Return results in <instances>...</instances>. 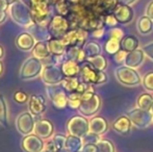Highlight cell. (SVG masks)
<instances>
[{
  "label": "cell",
  "mask_w": 153,
  "mask_h": 152,
  "mask_svg": "<svg viewBox=\"0 0 153 152\" xmlns=\"http://www.w3.org/2000/svg\"><path fill=\"white\" fill-rule=\"evenodd\" d=\"M8 15L18 26L24 29H29L36 24L31 8L22 0L10 3L8 8Z\"/></svg>",
  "instance_id": "1"
},
{
  "label": "cell",
  "mask_w": 153,
  "mask_h": 152,
  "mask_svg": "<svg viewBox=\"0 0 153 152\" xmlns=\"http://www.w3.org/2000/svg\"><path fill=\"white\" fill-rule=\"evenodd\" d=\"M81 104L78 112L85 118H92L96 116L102 106V101L98 94L95 93V87L92 85L87 92L81 94Z\"/></svg>",
  "instance_id": "2"
},
{
  "label": "cell",
  "mask_w": 153,
  "mask_h": 152,
  "mask_svg": "<svg viewBox=\"0 0 153 152\" xmlns=\"http://www.w3.org/2000/svg\"><path fill=\"white\" fill-rule=\"evenodd\" d=\"M45 65L43 61L34 56H29L23 62L19 71V76L22 80H31L42 75Z\"/></svg>",
  "instance_id": "3"
},
{
  "label": "cell",
  "mask_w": 153,
  "mask_h": 152,
  "mask_svg": "<svg viewBox=\"0 0 153 152\" xmlns=\"http://www.w3.org/2000/svg\"><path fill=\"white\" fill-rule=\"evenodd\" d=\"M116 79L125 87H137L142 85L143 77L137 69H132L125 65L119 66L115 70Z\"/></svg>",
  "instance_id": "4"
},
{
  "label": "cell",
  "mask_w": 153,
  "mask_h": 152,
  "mask_svg": "<svg viewBox=\"0 0 153 152\" xmlns=\"http://www.w3.org/2000/svg\"><path fill=\"white\" fill-rule=\"evenodd\" d=\"M67 131L72 136L85 138L90 133V120L82 115L73 116L67 122Z\"/></svg>",
  "instance_id": "5"
},
{
  "label": "cell",
  "mask_w": 153,
  "mask_h": 152,
  "mask_svg": "<svg viewBox=\"0 0 153 152\" xmlns=\"http://www.w3.org/2000/svg\"><path fill=\"white\" fill-rule=\"evenodd\" d=\"M80 76L81 80L93 85H104L108 80L106 73L104 71H99V70L95 69L91 64L88 63V62H85L81 66Z\"/></svg>",
  "instance_id": "6"
},
{
  "label": "cell",
  "mask_w": 153,
  "mask_h": 152,
  "mask_svg": "<svg viewBox=\"0 0 153 152\" xmlns=\"http://www.w3.org/2000/svg\"><path fill=\"white\" fill-rule=\"evenodd\" d=\"M65 77L66 76L62 73V66L59 65V64H52V63H49L48 65H45L43 73L41 75L43 82L46 85H62Z\"/></svg>",
  "instance_id": "7"
},
{
  "label": "cell",
  "mask_w": 153,
  "mask_h": 152,
  "mask_svg": "<svg viewBox=\"0 0 153 152\" xmlns=\"http://www.w3.org/2000/svg\"><path fill=\"white\" fill-rule=\"evenodd\" d=\"M128 118L130 119L131 123L133 126L140 129H144V128L149 127L153 123V114L150 110H141L139 108H133L127 112Z\"/></svg>",
  "instance_id": "8"
},
{
  "label": "cell",
  "mask_w": 153,
  "mask_h": 152,
  "mask_svg": "<svg viewBox=\"0 0 153 152\" xmlns=\"http://www.w3.org/2000/svg\"><path fill=\"white\" fill-rule=\"evenodd\" d=\"M46 91L51 103L56 110H65L68 106V92L62 85H46Z\"/></svg>",
  "instance_id": "9"
},
{
  "label": "cell",
  "mask_w": 153,
  "mask_h": 152,
  "mask_svg": "<svg viewBox=\"0 0 153 152\" xmlns=\"http://www.w3.org/2000/svg\"><path fill=\"white\" fill-rule=\"evenodd\" d=\"M71 29L70 21L67 17L54 15L48 25V30L52 38L62 39Z\"/></svg>",
  "instance_id": "10"
},
{
  "label": "cell",
  "mask_w": 153,
  "mask_h": 152,
  "mask_svg": "<svg viewBox=\"0 0 153 152\" xmlns=\"http://www.w3.org/2000/svg\"><path fill=\"white\" fill-rule=\"evenodd\" d=\"M36 119L30 112H23L16 118V128L20 134L26 136L34 132L36 127Z\"/></svg>",
  "instance_id": "11"
},
{
  "label": "cell",
  "mask_w": 153,
  "mask_h": 152,
  "mask_svg": "<svg viewBox=\"0 0 153 152\" xmlns=\"http://www.w3.org/2000/svg\"><path fill=\"white\" fill-rule=\"evenodd\" d=\"M88 39V31L85 29L77 27V28H72L62 38V42L66 44L67 47L78 46L83 47L85 45Z\"/></svg>",
  "instance_id": "12"
},
{
  "label": "cell",
  "mask_w": 153,
  "mask_h": 152,
  "mask_svg": "<svg viewBox=\"0 0 153 152\" xmlns=\"http://www.w3.org/2000/svg\"><path fill=\"white\" fill-rule=\"evenodd\" d=\"M21 147L24 152H44L45 141L36 133H31L23 136Z\"/></svg>",
  "instance_id": "13"
},
{
  "label": "cell",
  "mask_w": 153,
  "mask_h": 152,
  "mask_svg": "<svg viewBox=\"0 0 153 152\" xmlns=\"http://www.w3.org/2000/svg\"><path fill=\"white\" fill-rule=\"evenodd\" d=\"M113 14L117 19L118 23L121 25L130 24L134 19V10L131 7V5L121 3V2L116 6Z\"/></svg>",
  "instance_id": "14"
},
{
  "label": "cell",
  "mask_w": 153,
  "mask_h": 152,
  "mask_svg": "<svg viewBox=\"0 0 153 152\" xmlns=\"http://www.w3.org/2000/svg\"><path fill=\"white\" fill-rule=\"evenodd\" d=\"M33 133L42 138L43 140H49L54 134V125L48 119H45V118L39 119L36 123Z\"/></svg>",
  "instance_id": "15"
},
{
  "label": "cell",
  "mask_w": 153,
  "mask_h": 152,
  "mask_svg": "<svg viewBox=\"0 0 153 152\" xmlns=\"http://www.w3.org/2000/svg\"><path fill=\"white\" fill-rule=\"evenodd\" d=\"M47 110V102L43 95L33 94L29 97L28 101V112L33 116L43 115Z\"/></svg>",
  "instance_id": "16"
},
{
  "label": "cell",
  "mask_w": 153,
  "mask_h": 152,
  "mask_svg": "<svg viewBox=\"0 0 153 152\" xmlns=\"http://www.w3.org/2000/svg\"><path fill=\"white\" fill-rule=\"evenodd\" d=\"M36 38L33 37L31 33L27 31H22L20 33L16 38V46L20 49L21 51H25V52H29L32 51L33 47L36 46Z\"/></svg>",
  "instance_id": "17"
},
{
  "label": "cell",
  "mask_w": 153,
  "mask_h": 152,
  "mask_svg": "<svg viewBox=\"0 0 153 152\" xmlns=\"http://www.w3.org/2000/svg\"><path fill=\"white\" fill-rule=\"evenodd\" d=\"M109 129V124L105 118L94 116L90 119V132L102 136Z\"/></svg>",
  "instance_id": "18"
},
{
  "label": "cell",
  "mask_w": 153,
  "mask_h": 152,
  "mask_svg": "<svg viewBox=\"0 0 153 152\" xmlns=\"http://www.w3.org/2000/svg\"><path fill=\"white\" fill-rule=\"evenodd\" d=\"M145 59H146V54L144 52V50L139 48L137 50L127 53L124 65L129 68H132V69H137V68H140L144 64Z\"/></svg>",
  "instance_id": "19"
},
{
  "label": "cell",
  "mask_w": 153,
  "mask_h": 152,
  "mask_svg": "<svg viewBox=\"0 0 153 152\" xmlns=\"http://www.w3.org/2000/svg\"><path fill=\"white\" fill-rule=\"evenodd\" d=\"M132 123L128 116H120L118 117L111 124V128L115 130L117 133L122 134V136H127L131 132L132 129Z\"/></svg>",
  "instance_id": "20"
},
{
  "label": "cell",
  "mask_w": 153,
  "mask_h": 152,
  "mask_svg": "<svg viewBox=\"0 0 153 152\" xmlns=\"http://www.w3.org/2000/svg\"><path fill=\"white\" fill-rule=\"evenodd\" d=\"M120 0H97V4L92 8L98 16L104 17L106 14L113 13Z\"/></svg>",
  "instance_id": "21"
},
{
  "label": "cell",
  "mask_w": 153,
  "mask_h": 152,
  "mask_svg": "<svg viewBox=\"0 0 153 152\" xmlns=\"http://www.w3.org/2000/svg\"><path fill=\"white\" fill-rule=\"evenodd\" d=\"M32 56L41 59V61H46L51 59V53L48 48V43L47 41H39L36 42V46L32 49Z\"/></svg>",
  "instance_id": "22"
},
{
  "label": "cell",
  "mask_w": 153,
  "mask_h": 152,
  "mask_svg": "<svg viewBox=\"0 0 153 152\" xmlns=\"http://www.w3.org/2000/svg\"><path fill=\"white\" fill-rule=\"evenodd\" d=\"M61 66L62 73L65 74L66 77H77L78 75H80L81 66L76 61L66 59Z\"/></svg>",
  "instance_id": "23"
},
{
  "label": "cell",
  "mask_w": 153,
  "mask_h": 152,
  "mask_svg": "<svg viewBox=\"0 0 153 152\" xmlns=\"http://www.w3.org/2000/svg\"><path fill=\"white\" fill-rule=\"evenodd\" d=\"M47 43H48V48H49V50H50L51 55H53V56L65 55L68 47L62 42V39L52 38L49 41H47Z\"/></svg>",
  "instance_id": "24"
},
{
  "label": "cell",
  "mask_w": 153,
  "mask_h": 152,
  "mask_svg": "<svg viewBox=\"0 0 153 152\" xmlns=\"http://www.w3.org/2000/svg\"><path fill=\"white\" fill-rule=\"evenodd\" d=\"M137 29L140 35L147 36L153 30V20L149 18L147 15L141 16L137 21Z\"/></svg>",
  "instance_id": "25"
},
{
  "label": "cell",
  "mask_w": 153,
  "mask_h": 152,
  "mask_svg": "<svg viewBox=\"0 0 153 152\" xmlns=\"http://www.w3.org/2000/svg\"><path fill=\"white\" fill-rule=\"evenodd\" d=\"M83 141L79 136H75L72 134H68L67 136L66 141V150L68 152H81L83 147Z\"/></svg>",
  "instance_id": "26"
},
{
  "label": "cell",
  "mask_w": 153,
  "mask_h": 152,
  "mask_svg": "<svg viewBox=\"0 0 153 152\" xmlns=\"http://www.w3.org/2000/svg\"><path fill=\"white\" fill-rule=\"evenodd\" d=\"M140 48V41L135 36L129 35L125 36L121 41V49L126 51L127 53L134 51Z\"/></svg>",
  "instance_id": "27"
},
{
  "label": "cell",
  "mask_w": 153,
  "mask_h": 152,
  "mask_svg": "<svg viewBox=\"0 0 153 152\" xmlns=\"http://www.w3.org/2000/svg\"><path fill=\"white\" fill-rule=\"evenodd\" d=\"M28 31L33 35V37L38 42L39 41H49L50 39H52L48 30V27H43L38 24H34L28 29Z\"/></svg>",
  "instance_id": "28"
},
{
  "label": "cell",
  "mask_w": 153,
  "mask_h": 152,
  "mask_svg": "<svg viewBox=\"0 0 153 152\" xmlns=\"http://www.w3.org/2000/svg\"><path fill=\"white\" fill-rule=\"evenodd\" d=\"M153 104V96L150 93H142L139 95L135 102V106L141 110H151V106Z\"/></svg>",
  "instance_id": "29"
},
{
  "label": "cell",
  "mask_w": 153,
  "mask_h": 152,
  "mask_svg": "<svg viewBox=\"0 0 153 152\" xmlns=\"http://www.w3.org/2000/svg\"><path fill=\"white\" fill-rule=\"evenodd\" d=\"M0 125H2L3 127H8L10 125L7 102L2 94H0Z\"/></svg>",
  "instance_id": "30"
},
{
  "label": "cell",
  "mask_w": 153,
  "mask_h": 152,
  "mask_svg": "<svg viewBox=\"0 0 153 152\" xmlns=\"http://www.w3.org/2000/svg\"><path fill=\"white\" fill-rule=\"evenodd\" d=\"M87 62L91 64L95 69L99 70V71H105L107 66H108L106 57L102 54H99L94 57H89V59H87Z\"/></svg>",
  "instance_id": "31"
},
{
  "label": "cell",
  "mask_w": 153,
  "mask_h": 152,
  "mask_svg": "<svg viewBox=\"0 0 153 152\" xmlns=\"http://www.w3.org/2000/svg\"><path fill=\"white\" fill-rule=\"evenodd\" d=\"M104 51L109 55H115L119 50H121V41L117 39L108 38L107 41L104 43Z\"/></svg>",
  "instance_id": "32"
},
{
  "label": "cell",
  "mask_w": 153,
  "mask_h": 152,
  "mask_svg": "<svg viewBox=\"0 0 153 152\" xmlns=\"http://www.w3.org/2000/svg\"><path fill=\"white\" fill-rule=\"evenodd\" d=\"M83 50H85V54H87V57H94L97 56V55L101 54V46L99 43L95 42V41H92V42H88L85 43V45L83 46Z\"/></svg>",
  "instance_id": "33"
},
{
  "label": "cell",
  "mask_w": 153,
  "mask_h": 152,
  "mask_svg": "<svg viewBox=\"0 0 153 152\" xmlns=\"http://www.w3.org/2000/svg\"><path fill=\"white\" fill-rule=\"evenodd\" d=\"M79 83H80V80H79L78 77H65V79L62 82V85L70 94L77 91V87H78Z\"/></svg>",
  "instance_id": "34"
},
{
  "label": "cell",
  "mask_w": 153,
  "mask_h": 152,
  "mask_svg": "<svg viewBox=\"0 0 153 152\" xmlns=\"http://www.w3.org/2000/svg\"><path fill=\"white\" fill-rule=\"evenodd\" d=\"M96 146L98 152H116L115 144L111 140H107V139L102 138L97 143Z\"/></svg>",
  "instance_id": "35"
},
{
  "label": "cell",
  "mask_w": 153,
  "mask_h": 152,
  "mask_svg": "<svg viewBox=\"0 0 153 152\" xmlns=\"http://www.w3.org/2000/svg\"><path fill=\"white\" fill-rule=\"evenodd\" d=\"M53 6H54L57 15H61V16H64L68 18L69 15L71 14V4L69 3L67 0H62V1L57 2V3L54 4Z\"/></svg>",
  "instance_id": "36"
},
{
  "label": "cell",
  "mask_w": 153,
  "mask_h": 152,
  "mask_svg": "<svg viewBox=\"0 0 153 152\" xmlns=\"http://www.w3.org/2000/svg\"><path fill=\"white\" fill-rule=\"evenodd\" d=\"M81 94L74 92V93L68 94V106L72 110H77L80 108L81 104Z\"/></svg>",
  "instance_id": "37"
},
{
  "label": "cell",
  "mask_w": 153,
  "mask_h": 152,
  "mask_svg": "<svg viewBox=\"0 0 153 152\" xmlns=\"http://www.w3.org/2000/svg\"><path fill=\"white\" fill-rule=\"evenodd\" d=\"M142 85L148 93H153V71L147 72L143 76L142 80Z\"/></svg>",
  "instance_id": "38"
},
{
  "label": "cell",
  "mask_w": 153,
  "mask_h": 152,
  "mask_svg": "<svg viewBox=\"0 0 153 152\" xmlns=\"http://www.w3.org/2000/svg\"><path fill=\"white\" fill-rule=\"evenodd\" d=\"M10 5V0H0V25L3 24L6 21V16L8 14Z\"/></svg>",
  "instance_id": "39"
},
{
  "label": "cell",
  "mask_w": 153,
  "mask_h": 152,
  "mask_svg": "<svg viewBox=\"0 0 153 152\" xmlns=\"http://www.w3.org/2000/svg\"><path fill=\"white\" fill-rule=\"evenodd\" d=\"M51 140L53 141V143H54L57 151H59V150H61V149H64L65 146H66L67 136L62 134V133H56V134H53V136L51 138Z\"/></svg>",
  "instance_id": "40"
},
{
  "label": "cell",
  "mask_w": 153,
  "mask_h": 152,
  "mask_svg": "<svg viewBox=\"0 0 153 152\" xmlns=\"http://www.w3.org/2000/svg\"><path fill=\"white\" fill-rule=\"evenodd\" d=\"M29 97L30 96L27 93L23 91H17L14 94V100L19 104H24V103H28L29 101Z\"/></svg>",
  "instance_id": "41"
},
{
  "label": "cell",
  "mask_w": 153,
  "mask_h": 152,
  "mask_svg": "<svg viewBox=\"0 0 153 152\" xmlns=\"http://www.w3.org/2000/svg\"><path fill=\"white\" fill-rule=\"evenodd\" d=\"M103 22H104V26H107V27H109V28L117 27V25L119 24L113 13H109V14L105 15V16L103 17Z\"/></svg>",
  "instance_id": "42"
},
{
  "label": "cell",
  "mask_w": 153,
  "mask_h": 152,
  "mask_svg": "<svg viewBox=\"0 0 153 152\" xmlns=\"http://www.w3.org/2000/svg\"><path fill=\"white\" fill-rule=\"evenodd\" d=\"M125 37V33L123 31V29H121L120 27H114L111 28L108 31V38H113V39H117L119 41H122V39Z\"/></svg>",
  "instance_id": "43"
},
{
  "label": "cell",
  "mask_w": 153,
  "mask_h": 152,
  "mask_svg": "<svg viewBox=\"0 0 153 152\" xmlns=\"http://www.w3.org/2000/svg\"><path fill=\"white\" fill-rule=\"evenodd\" d=\"M102 139L101 136H98V134H95V133H88L85 138H82V141H83V144H97L99 141Z\"/></svg>",
  "instance_id": "44"
},
{
  "label": "cell",
  "mask_w": 153,
  "mask_h": 152,
  "mask_svg": "<svg viewBox=\"0 0 153 152\" xmlns=\"http://www.w3.org/2000/svg\"><path fill=\"white\" fill-rule=\"evenodd\" d=\"M113 56H114V62H115L116 64H118L119 66H122L125 64V59H126V56H127V52L121 49V50H119L115 55H113Z\"/></svg>",
  "instance_id": "45"
},
{
  "label": "cell",
  "mask_w": 153,
  "mask_h": 152,
  "mask_svg": "<svg viewBox=\"0 0 153 152\" xmlns=\"http://www.w3.org/2000/svg\"><path fill=\"white\" fill-rule=\"evenodd\" d=\"M142 49H143L144 52H145L146 56H147L148 59H151V61H153V42H149Z\"/></svg>",
  "instance_id": "46"
},
{
  "label": "cell",
  "mask_w": 153,
  "mask_h": 152,
  "mask_svg": "<svg viewBox=\"0 0 153 152\" xmlns=\"http://www.w3.org/2000/svg\"><path fill=\"white\" fill-rule=\"evenodd\" d=\"M104 33H105L104 27H101V28L95 29V30L92 31V36H93V38H95V39L103 38V37H104Z\"/></svg>",
  "instance_id": "47"
},
{
  "label": "cell",
  "mask_w": 153,
  "mask_h": 152,
  "mask_svg": "<svg viewBox=\"0 0 153 152\" xmlns=\"http://www.w3.org/2000/svg\"><path fill=\"white\" fill-rule=\"evenodd\" d=\"M81 152H98L96 144H85Z\"/></svg>",
  "instance_id": "48"
},
{
  "label": "cell",
  "mask_w": 153,
  "mask_h": 152,
  "mask_svg": "<svg viewBox=\"0 0 153 152\" xmlns=\"http://www.w3.org/2000/svg\"><path fill=\"white\" fill-rule=\"evenodd\" d=\"M145 15H147L151 20H153V0H151V1L148 3L147 7H146Z\"/></svg>",
  "instance_id": "49"
},
{
  "label": "cell",
  "mask_w": 153,
  "mask_h": 152,
  "mask_svg": "<svg viewBox=\"0 0 153 152\" xmlns=\"http://www.w3.org/2000/svg\"><path fill=\"white\" fill-rule=\"evenodd\" d=\"M137 0H120L121 3H124V4H128V5H132L133 3H135Z\"/></svg>",
  "instance_id": "50"
},
{
  "label": "cell",
  "mask_w": 153,
  "mask_h": 152,
  "mask_svg": "<svg viewBox=\"0 0 153 152\" xmlns=\"http://www.w3.org/2000/svg\"><path fill=\"white\" fill-rule=\"evenodd\" d=\"M4 56V48L2 45H0V59H2Z\"/></svg>",
  "instance_id": "51"
},
{
  "label": "cell",
  "mask_w": 153,
  "mask_h": 152,
  "mask_svg": "<svg viewBox=\"0 0 153 152\" xmlns=\"http://www.w3.org/2000/svg\"><path fill=\"white\" fill-rule=\"evenodd\" d=\"M3 71H4V68H3V64H2L1 59H0V76L3 74Z\"/></svg>",
  "instance_id": "52"
},
{
  "label": "cell",
  "mask_w": 153,
  "mask_h": 152,
  "mask_svg": "<svg viewBox=\"0 0 153 152\" xmlns=\"http://www.w3.org/2000/svg\"><path fill=\"white\" fill-rule=\"evenodd\" d=\"M70 4H78L80 2V0H67Z\"/></svg>",
  "instance_id": "53"
},
{
  "label": "cell",
  "mask_w": 153,
  "mask_h": 152,
  "mask_svg": "<svg viewBox=\"0 0 153 152\" xmlns=\"http://www.w3.org/2000/svg\"><path fill=\"white\" fill-rule=\"evenodd\" d=\"M56 152H68L66 150V148H64V149H61V150H59V151H56Z\"/></svg>",
  "instance_id": "54"
},
{
  "label": "cell",
  "mask_w": 153,
  "mask_h": 152,
  "mask_svg": "<svg viewBox=\"0 0 153 152\" xmlns=\"http://www.w3.org/2000/svg\"><path fill=\"white\" fill-rule=\"evenodd\" d=\"M10 3H12V2H16V1H21V0H10Z\"/></svg>",
  "instance_id": "55"
},
{
  "label": "cell",
  "mask_w": 153,
  "mask_h": 152,
  "mask_svg": "<svg viewBox=\"0 0 153 152\" xmlns=\"http://www.w3.org/2000/svg\"><path fill=\"white\" fill-rule=\"evenodd\" d=\"M150 112H151L152 114H153V104H152V106H151V110H150Z\"/></svg>",
  "instance_id": "56"
}]
</instances>
